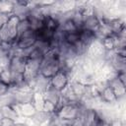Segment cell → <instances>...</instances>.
<instances>
[{
  "mask_svg": "<svg viewBox=\"0 0 126 126\" xmlns=\"http://www.w3.org/2000/svg\"><path fill=\"white\" fill-rule=\"evenodd\" d=\"M57 72H59V54L57 50L50 49L43 55L39 68V74L50 79Z\"/></svg>",
  "mask_w": 126,
  "mask_h": 126,
  "instance_id": "obj_1",
  "label": "cell"
},
{
  "mask_svg": "<svg viewBox=\"0 0 126 126\" xmlns=\"http://www.w3.org/2000/svg\"><path fill=\"white\" fill-rule=\"evenodd\" d=\"M19 19L13 14L10 16L8 22L0 28V41L6 43H13L18 37V24Z\"/></svg>",
  "mask_w": 126,
  "mask_h": 126,
  "instance_id": "obj_2",
  "label": "cell"
},
{
  "mask_svg": "<svg viewBox=\"0 0 126 126\" xmlns=\"http://www.w3.org/2000/svg\"><path fill=\"white\" fill-rule=\"evenodd\" d=\"M36 40H37L36 32L30 29L29 31H27L24 33H22L21 35H19L18 38L12 43V45H13V48H15L19 51H22V50H25V49L34 46Z\"/></svg>",
  "mask_w": 126,
  "mask_h": 126,
  "instance_id": "obj_3",
  "label": "cell"
},
{
  "mask_svg": "<svg viewBox=\"0 0 126 126\" xmlns=\"http://www.w3.org/2000/svg\"><path fill=\"white\" fill-rule=\"evenodd\" d=\"M56 116L66 120H76L79 115V103H64L56 111Z\"/></svg>",
  "mask_w": 126,
  "mask_h": 126,
  "instance_id": "obj_4",
  "label": "cell"
},
{
  "mask_svg": "<svg viewBox=\"0 0 126 126\" xmlns=\"http://www.w3.org/2000/svg\"><path fill=\"white\" fill-rule=\"evenodd\" d=\"M29 84H30V87L33 93L43 94V93L50 86V81L48 78H45V77L41 76L40 74H38L35 78L29 81Z\"/></svg>",
  "mask_w": 126,
  "mask_h": 126,
  "instance_id": "obj_5",
  "label": "cell"
},
{
  "mask_svg": "<svg viewBox=\"0 0 126 126\" xmlns=\"http://www.w3.org/2000/svg\"><path fill=\"white\" fill-rule=\"evenodd\" d=\"M49 81H50V86L55 90H57L58 92L63 91L70 84V79L68 75L61 71L57 72L53 77L49 79Z\"/></svg>",
  "mask_w": 126,
  "mask_h": 126,
  "instance_id": "obj_6",
  "label": "cell"
},
{
  "mask_svg": "<svg viewBox=\"0 0 126 126\" xmlns=\"http://www.w3.org/2000/svg\"><path fill=\"white\" fill-rule=\"evenodd\" d=\"M26 62H27V58H25L21 55H14L10 58V63H9L8 69L11 72L24 74L26 71Z\"/></svg>",
  "mask_w": 126,
  "mask_h": 126,
  "instance_id": "obj_7",
  "label": "cell"
},
{
  "mask_svg": "<svg viewBox=\"0 0 126 126\" xmlns=\"http://www.w3.org/2000/svg\"><path fill=\"white\" fill-rule=\"evenodd\" d=\"M42 95H43L44 100H47V101L53 103L56 106L57 109L62 105V101H61L62 99H61V94H60V92H58L57 90H55L51 86L48 87V89L43 93Z\"/></svg>",
  "mask_w": 126,
  "mask_h": 126,
  "instance_id": "obj_8",
  "label": "cell"
},
{
  "mask_svg": "<svg viewBox=\"0 0 126 126\" xmlns=\"http://www.w3.org/2000/svg\"><path fill=\"white\" fill-rule=\"evenodd\" d=\"M54 115L55 114H51L43 110H39V111H36L34 115L32 117V121L36 126H44L53 121Z\"/></svg>",
  "mask_w": 126,
  "mask_h": 126,
  "instance_id": "obj_9",
  "label": "cell"
},
{
  "mask_svg": "<svg viewBox=\"0 0 126 126\" xmlns=\"http://www.w3.org/2000/svg\"><path fill=\"white\" fill-rule=\"evenodd\" d=\"M100 27V21L99 19L93 13L91 15L84 16V23H83V29L89 30L94 32V33L98 31Z\"/></svg>",
  "mask_w": 126,
  "mask_h": 126,
  "instance_id": "obj_10",
  "label": "cell"
},
{
  "mask_svg": "<svg viewBox=\"0 0 126 126\" xmlns=\"http://www.w3.org/2000/svg\"><path fill=\"white\" fill-rule=\"evenodd\" d=\"M107 86L112 89V91L114 92V94L116 95V98L125 96V86L126 85L122 84L117 77L107 81Z\"/></svg>",
  "mask_w": 126,
  "mask_h": 126,
  "instance_id": "obj_11",
  "label": "cell"
},
{
  "mask_svg": "<svg viewBox=\"0 0 126 126\" xmlns=\"http://www.w3.org/2000/svg\"><path fill=\"white\" fill-rule=\"evenodd\" d=\"M99 97H100V99H101L103 102L109 103V104L115 103V102H116V99H117V98H116V95H115V94H114V92H113L112 89H111L110 87H108V86H106V87L100 92Z\"/></svg>",
  "mask_w": 126,
  "mask_h": 126,
  "instance_id": "obj_12",
  "label": "cell"
},
{
  "mask_svg": "<svg viewBox=\"0 0 126 126\" xmlns=\"http://www.w3.org/2000/svg\"><path fill=\"white\" fill-rule=\"evenodd\" d=\"M79 37H80V41L88 47L95 39V33L92 31L82 29L79 31Z\"/></svg>",
  "mask_w": 126,
  "mask_h": 126,
  "instance_id": "obj_13",
  "label": "cell"
},
{
  "mask_svg": "<svg viewBox=\"0 0 126 126\" xmlns=\"http://www.w3.org/2000/svg\"><path fill=\"white\" fill-rule=\"evenodd\" d=\"M56 31H53V30H50L46 27H42L41 29H39L37 32H36V37L38 40H44V41H50L53 37H54V34H55Z\"/></svg>",
  "mask_w": 126,
  "mask_h": 126,
  "instance_id": "obj_14",
  "label": "cell"
},
{
  "mask_svg": "<svg viewBox=\"0 0 126 126\" xmlns=\"http://www.w3.org/2000/svg\"><path fill=\"white\" fill-rule=\"evenodd\" d=\"M19 114L15 110V108L12 105H4L0 107V117L2 118H9L12 120H16L18 118Z\"/></svg>",
  "mask_w": 126,
  "mask_h": 126,
  "instance_id": "obj_15",
  "label": "cell"
},
{
  "mask_svg": "<svg viewBox=\"0 0 126 126\" xmlns=\"http://www.w3.org/2000/svg\"><path fill=\"white\" fill-rule=\"evenodd\" d=\"M63 41H65L69 45H75L80 41L79 31L71 32H63Z\"/></svg>",
  "mask_w": 126,
  "mask_h": 126,
  "instance_id": "obj_16",
  "label": "cell"
},
{
  "mask_svg": "<svg viewBox=\"0 0 126 126\" xmlns=\"http://www.w3.org/2000/svg\"><path fill=\"white\" fill-rule=\"evenodd\" d=\"M32 105L34 106L35 110L36 111H39V110H42L43 108V103H44V98H43V95L40 94H35L34 93V95H33V99H32Z\"/></svg>",
  "mask_w": 126,
  "mask_h": 126,
  "instance_id": "obj_17",
  "label": "cell"
},
{
  "mask_svg": "<svg viewBox=\"0 0 126 126\" xmlns=\"http://www.w3.org/2000/svg\"><path fill=\"white\" fill-rule=\"evenodd\" d=\"M11 79H12V72L8 69H2L0 71V81H2L3 83L7 84V85H11Z\"/></svg>",
  "mask_w": 126,
  "mask_h": 126,
  "instance_id": "obj_18",
  "label": "cell"
},
{
  "mask_svg": "<svg viewBox=\"0 0 126 126\" xmlns=\"http://www.w3.org/2000/svg\"><path fill=\"white\" fill-rule=\"evenodd\" d=\"M30 29H31V26H30V23H29L28 19L20 20L19 21V24H18V36L21 35L22 33H24L25 32L29 31Z\"/></svg>",
  "mask_w": 126,
  "mask_h": 126,
  "instance_id": "obj_19",
  "label": "cell"
},
{
  "mask_svg": "<svg viewBox=\"0 0 126 126\" xmlns=\"http://www.w3.org/2000/svg\"><path fill=\"white\" fill-rule=\"evenodd\" d=\"M42 110H43V111H45V112L51 113V114H55V113H56L57 108H56V106H55L53 103H51V102H49V101H47V100H44Z\"/></svg>",
  "mask_w": 126,
  "mask_h": 126,
  "instance_id": "obj_20",
  "label": "cell"
},
{
  "mask_svg": "<svg viewBox=\"0 0 126 126\" xmlns=\"http://www.w3.org/2000/svg\"><path fill=\"white\" fill-rule=\"evenodd\" d=\"M9 91H10V86L0 81V96L5 95L6 94L9 93Z\"/></svg>",
  "mask_w": 126,
  "mask_h": 126,
  "instance_id": "obj_21",
  "label": "cell"
},
{
  "mask_svg": "<svg viewBox=\"0 0 126 126\" xmlns=\"http://www.w3.org/2000/svg\"><path fill=\"white\" fill-rule=\"evenodd\" d=\"M0 126H15V120L9 118H0Z\"/></svg>",
  "mask_w": 126,
  "mask_h": 126,
  "instance_id": "obj_22",
  "label": "cell"
},
{
  "mask_svg": "<svg viewBox=\"0 0 126 126\" xmlns=\"http://www.w3.org/2000/svg\"><path fill=\"white\" fill-rule=\"evenodd\" d=\"M117 78L119 79V81L122 84L126 85V72H119L117 74Z\"/></svg>",
  "mask_w": 126,
  "mask_h": 126,
  "instance_id": "obj_23",
  "label": "cell"
},
{
  "mask_svg": "<svg viewBox=\"0 0 126 126\" xmlns=\"http://www.w3.org/2000/svg\"><path fill=\"white\" fill-rule=\"evenodd\" d=\"M0 28H1V27H0Z\"/></svg>",
  "mask_w": 126,
  "mask_h": 126,
  "instance_id": "obj_24",
  "label": "cell"
}]
</instances>
